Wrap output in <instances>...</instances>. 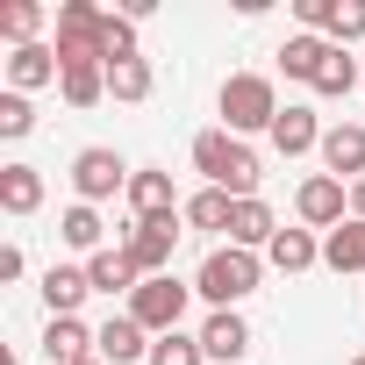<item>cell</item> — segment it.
<instances>
[{"instance_id": "1", "label": "cell", "mask_w": 365, "mask_h": 365, "mask_svg": "<svg viewBox=\"0 0 365 365\" xmlns=\"http://www.w3.org/2000/svg\"><path fill=\"white\" fill-rule=\"evenodd\" d=\"M194 165L208 172V187H222L230 201H258V150L244 143V136H230V129H201L194 136Z\"/></svg>"}, {"instance_id": "2", "label": "cell", "mask_w": 365, "mask_h": 365, "mask_svg": "<svg viewBox=\"0 0 365 365\" xmlns=\"http://www.w3.org/2000/svg\"><path fill=\"white\" fill-rule=\"evenodd\" d=\"M258 279H265V265H258L251 251H237V244H230V251H208V258H201L194 294H201V301L222 315V308H237L244 294H258Z\"/></svg>"}, {"instance_id": "3", "label": "cell", "mask_w": 365, "mask_h": 365, "mask_svg": "<svg viewBox=\"0 0 365 365\" xmlns=\"http://www.w3.org/2000/svg\"><path fill=\"white\" fill-rule=\"evenodd\" d=\"M58 65H108V8L93 0L58 8Z\"/></svg>"}, {"instance_id": "4", "label": "cell", "mask_w": 365, "mask_h": 365, "mask_svg": "<svg viewBox=\"0 0 365 365\" xmlns=\"http://www.w3.org/2000/svg\"><path fill=\"white\" fill-rule=\"evenodd\" d=\"M272 122H279V93H272L265 72L222 79V129H230V136H251V129H272Z\"/></svg>"}, {"instance_id": "5", "label": "cell", "mask_w": 365, "mask_h": 365, "mask_svg": "<svg viewBox=\"0 0 365 365\" xmlns=\"http://www.w3.org/2000/svg\"><path fill=\"white\" fill-rule=\"evenodd\" d=\"M187 301H194V287H187V279L158 272V279H143V287L129 294V315H136L150 336H172V329H179V315H187Z\"/></svg>"}, {"instance_id": "6", "label": "cell", "mask_w": 365, "mask_h": 365, "mask_svg": "<svg viewBox=\"0 0 365 365\" xmlns=\"http://www.w3.org/2000/svg\"><path fill=\"white\" fill-rule=\"evenodd\" d=\"M129 179H136V172H129L108 143H86V150L72 158V187H79V201H86V208H93V201H108V194H129Z\"/></svg>"}, {"instance_id": "7", "label": "cell", "mask_w": 365, "mask_h": 365, "mask_svg": "<svg viewBox=\"0 0 365 365\" xmlns=\"http://www.w3.org/2000/svg\"><path fill=\"white\" fill-rule=\"evenodd\" d=\"M179 222H187V208L179 215H143L136 230H129V258H136V272L143 279H158V272H172V244H179Z\"/></svg>"}, {"instance_id": "8", "label": "cell", "mask_w": 365, "mask_h": 365, "mask_svg": "<svg viewBox=\"0 0 365 365\" xmlns=\"http://www.w3.org/2000/svg\"><path fill=\"white\" fill-rule=\"evenodd\" d=\"M150 329L136 322V315H108L101 329H93V358L101 365H129V358H150V344H143Z\"/></svg>"}, {"instance_id": "9", "label": "cell", "mask_w": 365, "mask_h": 365, "mask_svg": "<svg viewBox=\"0 0 365 365\" xmlns=\"http://www.w3.org/2000/svg\"><path fill=\"white\" fill-rule=\"evenodd\" d=\"M294 208H301V222H308V230H336V222H344V179L315 172L308 187L294 194Z\"/></svg>"}, {"instance_id": "10", "label": "cell", "mask_w": 365, "mask_h": 365, "mask_svg": "<svg viewBox=\"0 0 365 365\" xmlns=\"http://www.w3.org/2000/svg\"><path fill=\"white\" fill-rule=\"evenodd\" d=\"M51 79H65V65H58L51 43H22V51L8 58V93H36V86H51Z\"/></svg>"}, {"instance_id": "11", "label": "cell", "mask_w": 365, "mask_h": 365, "mask_svg": "<svg viewBox=\"0 0 365 365\" xmlns=\"http://www.w3.org/2000/svg\"><path fill=\"white\" fill-rule=\"evenodd\" d=\"M43 358H51V365H86V358H93V329H86L79 315H51V329H43Z\"/></svg>"}, {"instance_id": "12", "label": "cell", "mask_w": 365, "mask_h": 365, "mask_svg": "<svg viewBox=\"0 0 365 365\" xmlns=\"http://www.w3.org/2000/svg\"><path fill=\"white\" fill-rule=\"evenodd\" d=\"M322 165H329V179H365V129L358 122H336V129H322Z\"/></svg>"}, {"instance_id": "13", "label": "cell", "mask_w": 365, "mask_h": 365, "mask_svg": "<svg viewBox=\"0 0 365 365\" xmlns=\"http://www.w3.org/2000/svg\"><path fill=\"white\" fill-rule=\"evenodd\" d=\"M0 208L8 215H36L43 208V172L36 165H0Z\"/></svg>"}, {"instance_id": "14", "label": "cell", "mask_w": 365, "mask_h": 365, "mask_svg": "<svg viewBox=\"0 0 365 365\" xmlns=\"http://www.w3.org/2000/svg\"><path fill=\"white\" fill-rule=\"evenodd\" d=\"M86 279H93V294H136L143 287V272H136L129 251H93L86 258Z\"/></svg>"}, {"instance_id": "15", "label": "cell", "mask_w": 365, "mask_h": 365, "mask_svg": "<svg viewBox=\"0 0 365 365\" xmlns=\"http://www.w3.org/2000/svg\"><path fill=\"white\" fill-rule=\"evenodd\" d=\"M201 351H208V358H222V365H237V358L251 351V329H244V315H237V308L208 315V329H201Z\"/></svg>"}, {"instance_id": "16", "label": "cell", "mask_w": 365, "mask_h": 365, "mask_svg": "<svg viewBox=\"0 0 365 365\" xmlns=\"http://www.w3.org/2000/svg\"><path fill=\"white\" fill-rule=\"evenodd\" d=\"M272 143H279V158H301V150H322V129H315V108H279V122H272Z\"/></svg>"}, {"instance_id": "17", "label": "cell", "mask_w": 365, "mask_h": 365, "mask_svg": "<svg viewBox=\"0 0 365 365\" xmlns=\"http://www.w3.org/2000/svg\"><path fill=\"white\" fill-rule=\"evenodd\" d=\"M322 265H329V272H365V222H358V215L322 237Z\"/></svg>"}, {"instance_id": "18", "label": "cell", "mask_w": 365, "mask_h": 365, "mask_svg": "<svg viewBox=\"0 0 365 365\" xmlns=\"http://www.w3.org/2000/svg\"><path fill=\"white\" fill-rule=\"evenodd\" d=\"M129 208H136V222H143V215H179L172 172H136V179H129Z\"/></svg>"}, {"instance_id": "19", "label": "cell", "mask_w": 365, "mask_h": 365, "mask_svg": "<svg viewBox=\"0 0 365 365\" xmlns=\"http://www.w3.org/2000/svg\"><path fill=\"white\" fill-rule=\"evenodd\" d=\"M322 58H329V36H308V29H301V36L279 43V72H287V79H308V86H315Z\"/></svg>"}, {"instance_id": "20", "label": "cell", "mask_w": 365, "mask_h": 365, "mask_svg": "<svg viewBox=\"0 0 365 365\" xmlns=\"http://www.w3.org/2000/svg\"><path fill=\"white\" fill-rule=\"evenodd\" d=\"M272 237H279L272 208H265V201H237V215H230V244H237V251H258V244H272Z\"/></svg>"}, {"instance_id": "21", "label": "cell", "mask_w": 365, "mask_h": 365, "mask_svg": "<svg viewBox=\"0 0 365 365\" xmlns=\"http://www.w3.org/2000/svg\"><path fill=\"white\" fill-rule=\"evenodd\" d=\"M86 294H93L86 265H51V272H43V301H51V315H72Z\"/></svg>"}, {"instance_id": "22", "label": "cell", "mask_w": 365, "mask_h": 365, "mask_svg": "<svg viewBox=\"0 0 365 365\" xmlns=\"http://www.w3.org/2000/svg\"><path fill=\"white\" fill-rule=\"evenodd\" d=\"M351 86H365V65H351V51L344 43H329V58H322V72H315V93H351Z\"/></svg>"}, {"instance_id": "23", "label": "cell", "mask_w": 365, "mask_h": 365, "mask_svg": "<svg viewBox=\"0 0 365 365\" xmlns=\"http://www.w3.org/2000/svg\"><path fill=\"white\" fill-rule=\"evenodd\" d=\"M265 251H272V265H279V272H308V265L322 258V244H315L308 230H279V237H272Z\"/></svg>"}, {"instance_id": "24", "label": "cell", "mask_w": 365, "mask_h": 365, "mask_svg": "<svg viewBox=\"0 0 365 365\" xmlns=\"http://www.w3.org/2000/svg\"><path fill=\"white\" fill-rule=\"evenodd\" d=\"M58 93H65L72 108H93V101L108 93V65H65V79H58Z\"/></svg>"}, {"instance_id": "25", "label": "cell", "mask_w": 365, "mask_h": 365, "mask_svg": "<svg viewBox=\"0 0 365 365\" xmlns=\"http://www.w3.org/2000/svg\"><path fill=\"white\" fill-rule=\"evenodd\" d=\"M58 237H65L72 251H86V258H93V251H108V244H101L108 230H101V215H93L86 201H79V208H65V222H58Z\"/></svg>"}, {"instance_id": "26", "label": "cell", "mask_w": 365, "mask_h": 365, "mask_svg": "<svg viewBox=\"0 0 365 365\" xmlns=\"http://www.w3.org/2000/svg\"><path fill=\"white\" fill-rule=\"evenodd\" d=\"M230 215H237V201H230L222 187H201V194L187 201V222H194V230H230Z\"/></svg>"}, {"instance_id": "27", "label": "cell", "mask_w": 365, "mask_h": 365, "mask_svg": "<svg viewBox=\"0 0 365 365\" xmlns=\"http://www.w3.org/2000/svg\"><path fill=\"white\" fill-rule=\"evenodd\" d=\"M108 93H115V101H143V93H150V58H122V65H108Z\"/></svg>"}, {"instance_id": "28", "label": "cell", "mask_w": 365, "mask_h": 365, "mask_svg": "<svg viewBox=\"0 0 365 365\" xmlns=\"http://www.w3.org/2000/svg\"><path fill=\"white\" fill-rule=\"evenodd\" d=\"M329 43H358L365 36V0H329Z\"/></svg>"}, {"instance_id": "29", "label": "cell", "mask_w": 365, "mask_h": 365, "mask_svg": "<svg viewBox=\"0 0 365 365\" xmlns=\"http://www.w3.org/2000/svg\"><path fill=\"white\" fill-rule=\"evenodd\" d=\"M0 29H8V36H15V51H22V43H36L43 8H36V0H15V8H0Z\"/></svg>"}, {"instance_id": "30", "label": "cell", "mask_w": 365, "mask_h": 365, "mask_svg": "<svg viewBox=\"0 0 365 365\" xmlns=\"http://www.w3.org/2000/svg\"><path fill=\"white\" fill-rule=\"evenodd\" d=\"M201 358H208V351H201V336H179V329L150 344V365H201Z\"/></svg>"}, {"instance_id": "31", "label": "cell", "mask_w": 365, "mask_h": 365, "mask_svg": "<svg viewBox=\"0 0 365 365\" xmlns=\"http://www.w3.org/2000/svg\"><path fill=\"white\" fill-rule=\"evenodd\" d=\"M29 129H36L29 93H0V136H29Z\"/></svg>"}, {"instance_id": "32", "label": "cell", "mask_w": 365, "mask_h": 365, "mask_svg": "<svg viewBox=\"0 0 365 365\" xmlns=\"http://www.w3.org/2000/svg\"><path fill=\"white\" fill-rule=\"evenodd\" d=\"M351 208H358V222H365V179H358V187H351Z\"/></svg>"}, {"instance_id": "33", "label": "cell", "mask_w": 365, "mask_h": 365, "mask_svg": "<svg viewBox=\"0 0 365 365\" xmlns=\"http://www.w3.org/2000/svg\"><path fill=\"white\" fill-rule=\"evenodd\" d=\"M351 365H365V351H358V358H351Z\"/></svg>"}, {"instance_id": "34", "label": "cell", "mask_w": 365, "mask_h": 365, "mask_svg": "<svg viewBox=\"0 0 365 365\" xmlns=\"http://www.w3.org/2000/svg\"><path fill=\"white\" fill-rule=\"evenodd\" d=\"M86 365H101V358H86Z\"/></svg>"}]
</instances>
